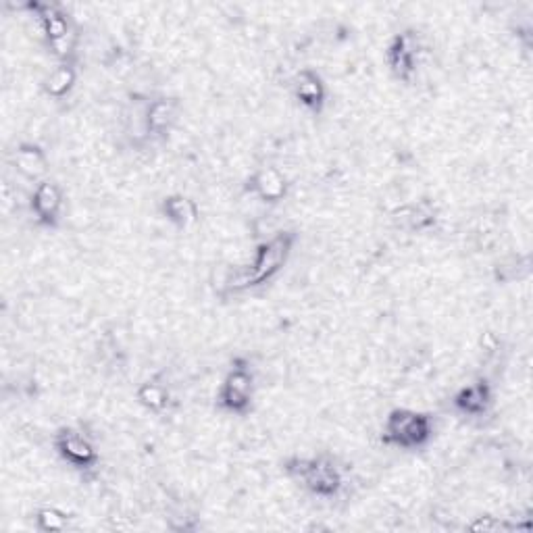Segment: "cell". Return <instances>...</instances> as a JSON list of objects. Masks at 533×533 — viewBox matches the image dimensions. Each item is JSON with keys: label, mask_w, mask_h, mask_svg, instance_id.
I'll list each match as a JSON object with an SVG mask.
<instances>
[{"label": "cell", "mask_w": 533, "mask_h": 533, "mask_svg": "<svg viewBox=\"0 0 533 533\" xmlns=\"http://www.w3.org/2000/svg\"><path fill=\"white\" fill-rule=\"evenodd\" d=\"M298 105L313 115H319L327 103V86L321 75L313 69H300L292 84Z\"/></svg>", "instance_id": "cell-11"}, {"label": "cell", "mask_w": 533, "mask_h": 533, "mask_svg": "<svg viewBox=\"0 0 533 533\" xmlns=\"http://www.w3.org/2000/svg\"><path fill=\"white\" fill-rule=\"evenodd\" d=\"M177 117H180V105L175 98L159 96L146 100L144 109V130L148 140H165L175 128Z\"/></svg>", "instance_id": "cell-9"}, {"label": "cell", "mask_w": 533, "mask_h": 533, "mask_svg": "<svg viewBox=\"0 0 533 533\" xmlns=\"http://www.w3.org/2000/svg\"><path fill=\"white\" fill-rule=\"evenodd\" d=\"M471 531H498V529H511L509 525H504L502 521H498L496 517H477L471 525Z\"/></svg>", "instance_id": "cell-18"}, {"label": "cell", "mask_w": 533, "mask_h": 533, "mask_svg": "<svg viewBox=\"0 0 533 533\" xmlns=\"http://www.w3.org/2000/svg\"><path fill=\"white\" fill-rule=\"evenodd\" d=\"M32 215L36 223L44 230H55L61 223L63 209H65V192L63 188L53 180H42L36 184L32 192Z\"/></svg>", "instance_id": "cell-7"}, {"label": "cell", "mask_w": 533, "mask_h": 533, "mask_svg": "<svg viewBox=\"0 0 533 533\" xmlns=\"http://www.w3.org/2000/svg\"><path fill=\"white\" fill-rule=\"evenodd\" d=\"M159 211H161V217L167 223H171L175 230H180V232L190 230V227L196 225V221L200 217L196 202L190 196H184V194H169V196H165L161 200Z\"/></svg>", "instance_id": "cell-14"}, {"label": "cell", "mask_w": 533, "mask_h": 533, "mask_svg": "<svg viewBox=\"0 0 533 533\" xmlns=\"http://www.w3.org/2000/svg\"><path fill=\"white\" fill-rule=\"evenodd\" d=\"M248 190L267 205H277L288 196L290 184L288 177L277 167H261L250 175Z\"/></svg>", "instance_id": "cell-12"}, {"label": "cell", "mask_w": 533, "mask_h": 533, "mask_svg": "<svg viewBox=\"0 0 533 533\" xmlns=\"http://www.w3.org/2000/svg\"><path fill=\"white\" fill-rule=\"evenodd\" d=\"M419 55H421V44L417 34L402 32L394 36L386 50V61L390 71L394 73V78L409 84L417 71Z\"/></svg>", "instance_id": "cell-8"}, {"label": "cell", "mask_w": 533, "mask_h": 533, "mask_svg": "<svg viewBox=\"0 0 533 533\" xmlns=\"http://www.w3.org/2000/svg\"><path fill=\"white\" fill-rule=\"evenodd\" d=\"M138 402L150 413H163L169 404V392L163 384L144 382L136 392Z\"/></svg>", "instance_id": "cell-16"}, {"label": "cell", "mask_w": 533, "mask_h": 533, "mask_svg": "<svg viewBox=\"0 0 533 533\" xmlns=\"http://www.w3.org/2000/svg\"><path fill=\"white\" fill-rule=\"evenodd\" d=\"M452 406L463 417H486L494 406V388L488 379H477V382L456 390V394L452 396Z\"/></svg>", "instance_id": "cell-10"}, {"label": "cell", "mask_w": 533, "mask_h": 533, "mask_svg": "<svg viewBox=\"0 0 533 533\" xmlns=\"http://www.w3.org/2000/svg\"><path fill=\"white\" fill-rule=\"evenodd\" d=\"M34 9L50 53L59 59V63H73L78 34H75L71 19L57 5H34Z\"/></svg>", "instance_id": "cell-5"}, {"label": "cell", "mask_w": 533, "mask_h": 533, "mask_svg": "<svg viewBox=\"0 0 533 533\" xmlns=\"http://www.w3.org/2000/svg\"><path fill=\"white\" fill-rule=\"evenodd\" d=\"M53 446L61 461L80 473H90L100 463L96 444L78 427H61L53 438Z\"/></svg>", "instance_id": "cell-6"}, {"label": "cell", "mask_w": 533, "mask_h": 533, "mask_svg": "<svg viewBox=\"0 0 533 533\" xmlns=\"http://www.w3.org/2000/svg\"><path fill=\"white\" fill-rule=\"evenodd\" d=\"M294 244H296L294 232H277L269 240L261 242L250 263L232 267L227 271L223 279V290L227 294H242L269 284L271 279L286 267L294 250Z\"/></svg>", "instance_id": "cell-1"}, {"label": "cell", "mask_w": 533, "mask_h": 533, "mask_svg": "<svg viewBox=\"0 0 533 533\" xmlns=\"http://www.w3.org/2000/svg\"><path fill=\"white\" fill-rule=\"evenodd\" d=\"M434 438V419L427 413L411 409H394L388 413L382 429V442L400 450H419Z\"/></svg>", "instance_id": "cell-3"}, {"label": "cell", "mask_w": 533, "mask_h": 533, "mask_svg": "<svg viewBox=\"0 0 533 533\" xmlns=\"http://www.w3.org/2000/svg\"><path fill=\"white\" fill-rule=\"evenodd\" d=\"M34 525L42 533H59L69 527V515L57 506H42L34 515Z\"/></svg>", "instance_id": "cell-17"}, {"label": "cell", "mask_w": 533, "mask_h": 533, "mask_svg": "<svg viewBox=\"0 0 533 533\" xmlns=\"http://www.w3.org/2000/svg\"><path fill=\"white\" fill-rule=\"evenodd\" d=\"M284 473L296 486L319 500H334L344 490V473L334 456H290L284 461Z\"/></svg>", "instance_id": "cell-2"}, {"label": "cell", "mask_w": 533, "mask_h": 533, "mask_svg": "<svg viewBox=\"0 0 533 533\" xmlns=\"http://www.w3.org/2000/svg\"><path fill=\"white\" fill-rule=\"evenodd\" d=\"M78 84V69L73 63H59L55 69H50L42 80V92L48 98L63 100L71 94V90Z\"/></svg>", "instance_id": "cell-15"}, {"label": "cell", "mask_w": 533, "mask_h": 533, "mask_svg": "<svg viewBox=\"0 0 533 533\" xmlns=\"http://www.w3.org/2000/svg\"><path fill=\"white\" fill-rule=\"evenodd\" d=\"M255 388V373L250 365L246 361H234L217 392L219 409L236 417H246L255 404Z\"/></svg>", "instance_id": "cell-4"}, {"label": "cell", "mask_w": 533, "mask_h": 533, "mask_svg": "<svg viewBox=\"0 0 533 533\" xmlns=\"http://www.w3.org/2000/svg\"><path fill=\"white\" fill-rule=\"evenodd\" d=\"M11 165L21 177H25V180H32L36 184L42 182L44 175L48 173V157H46L44 148L32 142H23L13 150Z\"/></svg>", "instance_id": "cell-13"}]
</instances>
